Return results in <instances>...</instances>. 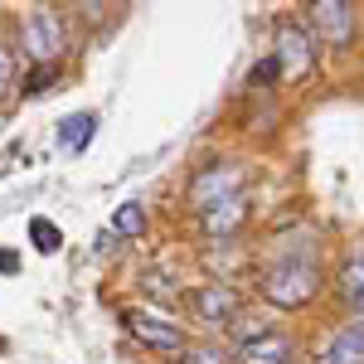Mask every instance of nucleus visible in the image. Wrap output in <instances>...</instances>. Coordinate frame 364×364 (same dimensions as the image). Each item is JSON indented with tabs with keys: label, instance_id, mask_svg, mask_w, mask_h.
<instances>
[{
	"label": "nucleus",
	"instance_id": "obj_1",
	"mask_svg": "<svg viewBox=\"0 0 364 364\" xmlns=\"http://www.w3.org/2000/svg\"><path fill=\"white\" fill-rule=\"evenodd\" d=\"M321 291V267L311 257H282V262H267L262 267V296L282 311L311 306Z\"/></svg>",
	"mask_w": 364,
	"mask_h": 364
},
{
	"label": "nucleus",
	"instance_id": "obj_2",
	"mask_svg": "<svg viewBox=\"0 0 364 364\" xmlns=\"http://www.w3.org/2000/svg\"><path fill=\"white\" fill-rule=\"evenodd\" d=\"M20 49L29 63H58L68 49V25L54 5H34L25 20H20Z\"/></svg>",
	"mask_w": 364,
	"mask_h": 364
},
{
	"label": "nucleus",
	"instance_id": "obj_3",
	"mask_svg": "<svg viewBox=\"0 0 364 364\" xmlns=\"http://www.w3.org/2000/svg\"><path fill=\"white\" fill-rule=\"evenodd\" d=\"M243 185H248V175L238 161H214V166H199L190 175V185H185V199H190V209L204 214V209H214V204H224V199L243 195Z\"/></svg>",
	"mask_w": 364,
	"mask_h": 364
},
{
	"label": "nucleus",
	"instance_id": "obj_4",
	"mask_svg": "<svg viewBox=\"0 0 364 364\" xmlns=\"http://www.w3.org/2000/svg\"><path fill=\"white\" fill-rule=\"evenodd\" d=\"M185 306H190V316H195L199 326L228 331V326H233V316L243 311V301H238V291H233L228 282H199V287L185 291Z\"/></svg>",
	"mask_w": 364,
	"mask_h": 364
},
{
	"label": "nucleus",
	"instance_id": "obj_5",
	"mask_svg": "<svg viewBox=\"0 0 364 364\" xmlns=\"http://www.w3.org/2000/svg\"><path fill=\"white\" fill-rule=\"evenodd\" d=\"M272 63H277L282 78H306L311 63H316V49H311V34L296 20H282L277 25V49H272Z\"/></svg>",
	"mask_w": 364,
	"mask_h": 364
},
{
	"label": "nucleus",
	"instance_id": "obj_6",
	"mask_svg": "<svg viewBox=\"0 0 364 364\" xmlns=\"http://www.w3.org/2000/svg\"><path fill=\"white\" fill-rule=\"evenodd\" d=\"M306 15H311V25H316V34H321L326 44L345 49V44L355 39V5H350V0H311Z\"/></svg>",
	"mask_w": 364,
	"mask_h": 364
},
{
	"label": "nucleus",
	"instance_id": "obj_7",
	"mask_svg": "<svg viewBox=\"0 0 364 364\" xmlns=\"http://www.w3.org/2000/svg\"><path fill=\"white\" fill-rule=\"evenodd\" d=\"M122 321H127V331H132L141 345H151V350H166V355H180V350H185L180 321H161V316H151V311H127Z\"/></svg>",
	"mask_w": 364,
	"mask_h": 364
},
{
	"label": "nucleus",
	"instance_id": "obj_8",
	"mask_svg": "<svg viewBox=\"0 0 364 364\" xmlns=\"http://www.w3.org/2000/svg\"><path fill=\"white\" fill-rule=\"evenodd\" d=\"M248 209L252 204H248V190H243V195H233V199H224V204H214V209H204V214H199V233H204L209 243H228L238 228L248 224Z\"/></svg>",
	"mask_w": 364,
	"mask_h": 364
},
{
	"label": "nucleus",
	"instance_id": "obj_9",
	"mask_svg": "<svg viewBox=\"0 0 364 364\" xmlns=\"http://www.w3.org/2000/svg\"><path fill=\"white\" fill-rule=\"evenodd\" d=\"M233 364H296V340L287 331H272L262 340H248L233 350Z\"/></svg>",
	"mask_w": 364,
	"mask_h": 364
},
{
	"label": "nucleus",
	"instance_id": "obj_10",
	"mask_svg": "<svg viewBox=\"0 0 364 364\" xmlns=\"http://www.w3.org/2000/svg\"><path fill=\"white\" fill-rule=\"evenodd\" d=\"M316 364H364V316L355 326H345L340 336L326 340V350L316 355Z\"/></svg>",
	"mask_w": 364,
	"mask_h": 364
},
{
	"label": "nucleus",
	"instance_id": "obj_11",
	"mask_svg": "<svg viewBox=\"0 0 364 364\" xmlns=\"http://www.w3.org/2000/svg\"><path fill=\"white\" fill-rule=\"evenodd\" d=\"M336 282H340V301H345V306H355L364 316V243H355V248L345 252Z\"/></svg>",
	"mask_w": 364,
	"mask_h": 364
},
{
	"label": "nucleus",
	"instance_id": "obj_12",
	"mask_svg": "<svg viewBox=\"0 0 364 364\" xmlns=\"http://www.w3.org/2000/svg\"><path fill=\"white\" fill-rule=\"evenodd\" d=\"M97 132V112H73L63 117V127H58V151H83L87 141Z\"/></svg>",
	"mask_w": 364,
	"mask_h": 364
},
{
	"label": "nucleus",
	"instance_id": "obj_13",
	"mask_svg": "<svg viewBox=\"0 0 364 364\" xmlns=\"http://www.w3.org/2000/svg\"><path fill=\"white\" fill-rule=\"evenodd\" d=\"M112 233H117V238H141V233H146V209H141L136 199L117 204V214H112Z\"/></svg>",
	"mask_w": 364,
	"mask_h": 364
},
{
	"label": "nucleus",
	"instance_id": "obj_14",
	"mask_svg": "<svg viewBox=\"0 0 364 364\" xmlns=\"http://www.w3.org/2000/svg\"><path fill=\"white\" fill-rule=\"evenodd\" d=\"M228 336L238 340V345H248V340L272 336V321H267V316H252V311H238V316H233V326H228Z\"/></svg>",
	"mask_w": 364,
	"mask_h": 364
},
{
	"label": "nucleus",
	"instance_id": "obj_15",
	"mask_svg": "<svg viewBox=\"0 0 364 364\" xmlns=\"http://www.w3.org/2000/svg\"><path fill=\"white\" fill-rule=\"evenodd\" d=\"M29 243L39 252H58V243H63V228L49 224V219H29Z\"/></svg>",
	"mask_w": 364,
	"mask_h": 364
},
{
	"label": "nucleus",
	"instance_id": "obj_16",
	"mask_svg": "<svg viewBox=\"0 0 364 364\" xmlns=\"http://www.w3.org/2000/svg\"><path fill=\"white\" fill-rule=\"evenodd\" d=\"M58 73H63L58 63H34V68L25 73V92H29V97H39V92H49V87L58 83Z\"/></svg>",
	"mask_w": 364,
	"mask_h": 364
},
{
	"label": "nucleus",
	"instance_id": "obj_17",
	"mask_svg": "<svg viewBox=\"0 0 364 364\" xmlns=\"http://www.w3.org/2000/svg\"><path fill=\"white\" fill-rule=\"evenodd\" d=\"M15 87H20V63H15V49L0 44V102H5Z\"/></svg>",
	"mask_w": 364,
	"mask_h": 364
},
{
	"label": "nucleus",
	"instance_id": "obj_18",
	"mask_svg": "<svg viewBox=\"0 0 364 364\" xmlns=\"http://www.w3.org/2000/svg\"><path fill=\"white\" fill-rule=\"evenodd\" d=\"M180 364H233V360H228L224 350H214V345H185Z\"/></svg>",
	"mask_w": 364,
	"mask_h": 364
},
{
	"label": "nucleus",
	"instance_id": "obj_19",
	"mask_svg": "<svg viewBox=\"0 0 364 364\" xmlns=\"http://www.w3.org/2000/svg\"><path fill=\"white\" fill-rule=\"evenodd\" d=\"M166 282L170 277H161V272H146V277H141V287H146L156 301H180V287H166Z\"/></svg>",
	"mask_w": 364,
	"mask_h": 364
},
{
	"label": "nucleus",
	"instance_id": "obj_20",
	"mask_svg": "<svg viewBox=\"0 0 364 364\" xmlns=\"http://www.w3.org/2000/svg\"><path fill=\"white\" fill-rule=\"evenodd\" d=\"M272 78H282V73H277V63H272V58H262V63L252 68V83H272Z\"/></svg>",
	"mask_w": 364,
	"mask_h": 364
},
{
	"label": "nucleus",
	"instance_id": "obj_21",
	"mask_svg": "<svg viewBox=\"0 0 364 364\" xmlns=\"http://www.w3.org/2000/svg\"><path fill=\"white\" fill-rule=\"evenodd\" d=\"M73 10H83V20H87V25H97V20H102V10H107V5H73Z\"/></svg>",
	"mask_w": 364,
	"mask_h": 364
},
{
	"label": "nucleus",
	"instance_id": "obj_22",
	"mask_svg": "<svg viewBox=\"0 0 364 364\" xmlns=\"http://www.w3.org/2000/svg\"><path fill=\"white\" fill-rule=\"evenodd\" d=\"M0 272H15V252H0Z\"/></svg>",
	"mask_w": 364,
	"mask_h": 364
}]
</instances>
